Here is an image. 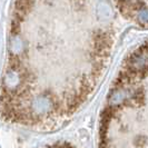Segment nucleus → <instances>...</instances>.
Listing matches in <instances>:
<instances>
[{"label":"nucleus","instance_id":"f257e3e1","mask_svg":"<svg viewBox=\"0 0 148 148\" xmlns=\"http://www.w3.org/2000/svg\"><path fill=\"white\" fill-rule=\"evenodd\" d=\"M20 22L18 21V20H16L14 19L12 22H11V27H10V32H11V35L12 36H17V35H19V32H20Z\"/></svg>","mask_w":148,"mask_h":148}]
</instances>
